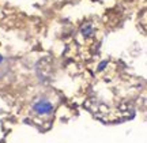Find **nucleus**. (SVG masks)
I'll return each instance as SVG.
<instances>
[{"label": "nucleus", "instance_id": "obj_1", "mask_svg": "<svg viewBox=\"0 0 147 143\" xmlns=\"http://www.w3.org/2000/svg\"><path fill=\"white\" fill-rule=\"evenodd\" d=\"M32 111L33 113L38 117H49L53 115V105L52 102L48 100V98H40V100H37L32 106Z\"/></svg>", "mask_w": 147, "mask_h": 143}, {"label": "nucleus", "instance_id": "obj_2", "mask_svg": "<svg viewBox=\"0 0 147 143\" xmlns=\"http://www.w3.org/2000/svg\"><path fill=\"white\" fill-rule=\"evenodd\" d=\"M1 61H3V57H1V55H0V63H1Z\"/></svg>", "mask_w": 147, "mask_h": 143}]
</instances>
